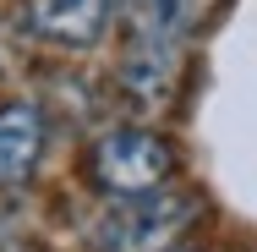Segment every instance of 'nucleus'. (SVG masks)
<instances>
[{
  "instance_id": "f257e3e1",
  "label": "nucleus",
  "mask_w": 257,
  "mask_h": 252,
  "mask_svg": "<svg viewBox=\"0 0 257 252\" xmlns=\"http://www.w3.org/2000/svg\"><path fill=\"white\" fill-rule=\"evenodd\" d=\"M192 214H197V198H186V192H159V187L126 192L99 219L93 241H99V252H159L192 225Z\"/></svg>"
},
{
  "instance_id": "f03ea898",
  "label": "nucleus",
  "mask_w": 257,
  "mask_h": 252,
  "mask_svg": "<svg viewBox=\"0 0 257 252\" xmlns=\"http://www.w3.org/2000/svg\"><path fill=\"white\" fill-rule=\"evenodd\" d=\"M170 170H175L170 143H164L159 132H143V126H120V132L99 137V148H93V176H99V187L104 192H120V198L170 181Z\"/></svg>"
},
{
  "instance_id": "7ed1b4c3",
  "label": "nucleus",
  "mask_w": 257,
  "mask_h": 252,
  "mask_svg": "<svg viewBox=\"0 0 257 252\" xmlns=\"http://www.w3.org/2000/svg\"><path fill=\"white\" fill-rule=\"evenodd\" d=\"M39 153H44V115L33 104H6L0 110V187L28 181Z\"/></svg>"
},
{
  "instance_id": "20e7f679",
  "label": "nucleus",
  "mask_w": 257,
  "mask_h": 252,
  "mask_svg": "<svg viewBox=\"0 0 257 252\" xmlns=\"http://www.w3.org/2000/svg\"><path fill=\"white\" fill-rule=\"evenodd\" d=\"M28 17L55 44H93L104 33L109 0H28Z\"/></svg>"
},
{
  "instance_id": "39448f33",
  "label": "nucleus",
  "mask_w": 257,
  "mask_h": 252,
  "mask_svg": "<svg viewBox=\"0 0 257 252\" xmlns=\"http://www.w3.org/2000/svg\"><path fill=\"white\" fill-rule=\"evenodd\" d=\"M208 11V0H132V22L148 44H170L186 28H197V17Z\"/></svg>"
},
{
  "instance_id": "423d86ee",
  "label": "nucleus",
  "mask_w": 257,
  "mask_h": 252,
  "mask_svg": "<svg viewBox=\"0 0 257 252\" xmlns=\"http://www.w3.org/2000/svg\"><path fill=\"white\" fill-rule=\"evenodd\" d=\"M120 82L132 88V99H143V104H164V99H170V82H175V60L164 55V44H148L143 55H132V60H126Z\"/></svg>"
}]
</instances>
